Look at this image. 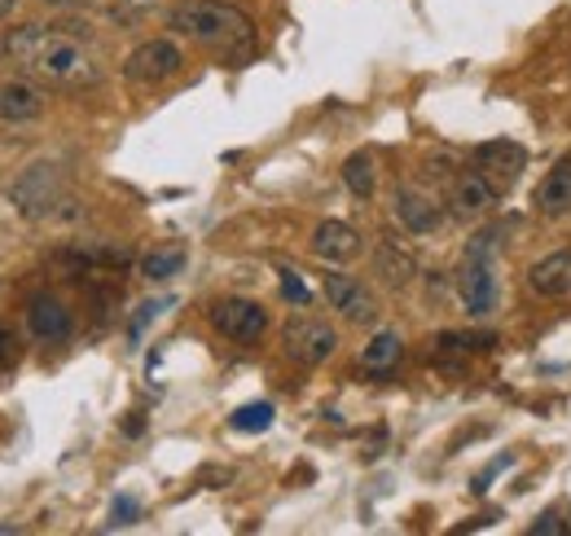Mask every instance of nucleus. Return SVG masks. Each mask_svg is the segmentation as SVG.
I'll use <instances>...</instances> for the list:
<instances>
[{
  "label": "nucleus",
  "mask_w": 571,
  "mask_h": 536,
  "mask_svg": "<svg viewBox=\"0 0 571 536\" xmlns=\"http://www.w3.org/2000/svg\"><path fill=\"white\" fill-rule=\"evenodd\" d=\"M163 308H167V300H150V304H141V308H137V317H132V326H128V335H132V339H141V335H145V326H150Z\"/></svg>",
  "instance_id": "5701e85b"
},
{
  "label": "nucleus",
  "mask_w": 571,
  "mask_h": 536,
  "mask_svg": "<svg viewBox=\"0 0 571 536\" xmlns=\"http://www.w3.org/2000/svg\"><path fill=\"white\" fill-rule=\"evenodd\" d=\"M326 300H330V308H335L343 322L370 326V322L378 317V304H374L370 287L357 282V278H348V273H326Z\"/></svg>",
  "instance_id": "1a4fd4ad"
},
{
  "label": "nucleus",
  "mask_w": 571,
  "mask_h": 536,
  "mask_svg": "<svg viewBox=\"0 0 571 536\" xmlns=\"http://www.w3.org/2000/svg\"><path fill=\"white\" fill-rule=\"evenodd\" d=\"M27 330H32L40 343H67V339L75 335V317H71V308H67L62 300L36 295V300L27 304Z\"/></svg>",
  "instance_id": "9b49d317"
},
{
  "label": "nucleus",
  "mask_w": 571,
  "mask_h": 536,
  "mask_svg": "<svg viewBox=\"0 0 571 536\" xmlns=\"http://www.w3.org/2000/svg\"><path fill=\"white\" fill-rule=\"evenodd\" d=\"M532 202H536V215H549V220L571 215V154H562V159L540 176Z\"/></svg>",
  "instance_id": "ddd939ff"
},
{
  "label": "nucleus",
  "mask_w": 571,
  "mask_h": 536,
  "mask_svg": "<svg viewBox=\"0 0 571 536\" xmlns=\"http://www.w3.org/2000/svg\"><path fill=\"white\" fill-rule=\"evenodd\" d=\"M185 264H189V250L180 242H167V246H154L145 259H141V278L145 282H172L185 273Z\"/></svg>",
  "instance_id": "a211bd4d"
},
{
  "label": "nucleus",
  "mask_w": 571,
  "mask_h": 536,
  "mask_svg": "<svg viewBox=\"0 0 571 536\" xmlns=\"http://www.w3.org/2000/svg\"><path fill=\"white\" fill-rule=\"evenodd\" d=\"M313 255L326 264H348L361 255V233L348 220H322L313 229Z\"/></svg>",
  "instance_id": "4468645a"
},
{
  "label": "nucleus",
  "mask_w": 571,
  "mask_h": 536,
  "mask_svg": "<svg viewBox=\"0 0 571 536\" xmlns=\"http://www.w3.org/2000/svg\"><path fill=\"white\" fill-rule=\"evenodd\" d=\"M185 71V54L176 40H145L137 45L128 58H124V80L128 84H141V89H154V84H167Z\"/></svg>",
  "instance_id": "39448f33"
},
{
  "label": "nucleus",
  "mask_w": 571,
  "mask_h": 536,
  "mask_svg": "<svg viewBox=\"0 0 571 536\" xmlns=\"http://www.w3.org/2000/svg\"><path fill=\"white\" fill-rule=\"evenodd\" d=\"M10 352H14V339H10L5 330H0V361H10Z\"/></svg>",
  "instance_id": "a878e982"
},
{
  "label": "nucleus",
  "mask_w": 571,
  "mask_h": 536,
  "mask_svg": "<svg viewBox=\"0 0 571 536\" xmlns=\"http://www.w3.org/2000/svg\"><path fill=\"white\" fill-rule=\"evenodd\" d=\"M40 5H58V10H71L75 0H40Z\"/></svg>",
  "instance_id": "c85d7f7f"
},
{
  "label": "nucleus",
  "mask_w": 571,
  "mask_h": 536,
  "mask_svg": "<svg viewBox=\"0 0 571 536\" xmlns=\"http://www.w3.org/2000/svg\"><path fill=\"white\" fill-rule=\"evenodd\" d=\"M14 5H19V0H0V19H10V14H14Z\"/></svg>",
  "instance_id": "bb28decb"
},
{
  "label": "nucleus",
  "mask_w": 571,
  "mask_h": 536,
  "mask_svg": "<svg viewBox=\"0 0 571 536\" xmlns=\"http://www.w3.org/2000/svg\"><path fill=\"white\" fill-rule=\"evenodd\" d=\"M119 5H128V10H145V5H154V0H119Z\"/></svg>",
  "instance_id": "cd10ccee"
},
{
  "label": "nucleus",
  "mask_w": 571,
  "mask_h": 536,
  "mask_svg": "<svg viewBox=\"0 0 571 536\" xmlns=\"http://www.w3.org/2000/svg\"><path fill=\"white\" fill-rule=\"evenodd\" d=\"M374 268H378V278H383L387 287H409V282L418 278V259H413V250L400 246L396 237H383V242L374 246Z\"/></svg>",
  "instance_id": "f3484780"
},
{
  "label": "nucleus",
  "mask_w": 571,
  "mask_h": 536,
  "mask_svg": "<svg viewBox=\"0 0 571 536\" xmlns=\"http://www.w3.org/2000/svg\"><path fill=\"white\" fill-rule=\"evenodd\" d=\"M448 202H453V215L475 220V215H488V211L501 202V185H497L488 172L470 167V172L453 176V185H448Z\"/></svg>",
  "instance_id": "6e6552de"
},
{
  "label": "nucleus",
  "mask_w": 571,
  "mask_h": 536,
  "mask_svg": "<svg viewBox=\"0 0 571 536\" xmlns=\"http://www.w3.org/2000/svg\"><path fill=\"white\" fill-rule=\"evenodd\" d=\"M527 287L540 300H571V250H549L527 268Z\"/></svg>",
  "instance_id": "f8f14e48"
},
{
  "label": "nucleus",
  "mask_w": 571,
  "mask_h": 536,
  "mask_svg": "<svg viewBox=\"0 0 571 536\" xmlns=\"http://www.w3.org/2000/svg\"><path fill=\"white\" fill-rule=\"evenodd\" d=\"M400 357H405V343H400V335H396V330H378V335L365 343V352H361V365H365L370 374H392V370L400 365Z\"/></svg>",
  "instance_id": "6ab92c4d"
},
{
  "label": "nucleus",
  "mask_w": 571,
  "mask_h": 536,
  "mask_svg": "<svg viewBox=\"0 0 571 536\" xmlns=\"http://www.w3.org/2000/svg\"><path fill=\"white\" fill-rule=\"evenodd\" d=\"M281 300L295 304V308H308V304H313V291H308V282L295 273V268H281Z\"/></svg>",
  "instance_id": "4be33fe9"
},
{
  "label": "nucleus",
  "mask_w": 571,
  "mask_h": 536,
  "mask_svg": "<svg viewBox=\"0 0 571 536\" xmlns=\"http://www.w3.org/2000/svg\"><path fill=\"white\" fill-rule=\"evenodd\" d=\"M10 202H14V211L27 215V220H49V215H58L62 202H71L62 163H49V159L32 163V167L10 185Z\"/></svg>",
  "instance_id": "20e7f679"
},
{
  "label": "nucleus",
  "mask_w": 571,
  "mask_h": 536,
  "mask_svg": "<svg viewBox=\"0 0 571 536\" xmlns=\"http://www.w3.org/2000/svg\"><path fill=\"white\" fill-rule=\"evenodd\" d=\"M281 348H286V357H291L295 365L313 370V365L335 357L339 335L326 322H317V317H291V322H286V330H281Z\"/></svg>",
  "instance_id": "423d86ee"
},
{
  "label": "nucleus",
  "mask_w": 571,
  "mask_h": 536,
  "mask_svg": "<svg viewBox=\"0 0 571 536\" xmlns=\"http://www.w3.org/2000/svg\"><path fill=\"white\" fill-rule=\"evenodd\" d=\"M475 167L488 172L492 180H514L527 167V150L518 141H510V137H497V141L475 145Z\"/></svg>",
  "instance_id": "2eb2a0df"
},
{
  "label": "nucleus",
  "mask_w": 571,
  "mask_h": 536,
  "mask_svg": "<svg viewBox=\"0 0 571 536\" xmlns=\"http://www.w3.org/2000/svg\"><path fill=\"white\" fill-rule=\"evenodd\" d=\"M527 532H532V536H545V532H553V536H562V532H567V523H562L558 514H540V518H536V523H532Z\"/></svg>",
  "instance_id": "393cba45"
},
{
  "label": "nucleus",
  "mask_w": 571,
  "mask_h": 536,
  "mask_svg": "<svg viewBox=\"0 0 571 536\" xmlns=\"http://www.w3.org/2000/svg\"><path fill=\"white\" fill-rule=\"evenodd\" d=\"M211 326H215L224 339H233V343H259V335L268 330V313H264L255 300L233 295V300L211 304Z\"/></svg>",
  "instance_id": "0eeeda50"
},
{
  "label": "nucleus",
  "mask_w": 571,
  "mask_h": 536,
  "mask_svg": "<svg viewBox=\"0 0 571 536\" xmlns=\"http://www.w3.org/2000/svg\"><path fill=\"white\" fill-rule=\"evenodd\" d=\"M492 250H497V233H479L470 246H466V259L457 268V300L462 308L479 322V317H492L497 313V273H492Z\"/></svg>",
  "instance_id": "7ed1b4c3"
},
{
  "label": "nucleus",
  "mask_w": 571,
  "mask_h": 536,
  "mask_svg": "<svg viewBox=\"0 0 571 536\" xmlns=\"http://www.w3.org/2000/svg\"><path fill=\"white\" fill-rule=\"evenodd\" d=\"M272 418H277V409H272L268 400H255V405L233 409V413H229V427H233V431L255 435V431H268V427H272Z\"/></svg>",
  "instance_id": "412c9836"
},
{
  "label": "nucleus",
  "mask_w": 571,
  "mask_h": 536,
  "mask_svg": "<svg viewBox=\"0 0 571 536\" xmlns=\"http://www.w3.org/2000/svg\"><path fill=\"white\" fill-rule=\"evenodd\" d=\"M343 185H348L357 198H374V189H378V172H374V154H370V150L348 154V163H343Z\"/></svg>",
  "instance_id": "aec40b11"
},
{
  "label": "nucleus",
  "mask_w": 571,
  "mask_h": 536,
  "mask_svg": "<svg viewBox=\"0 0 571 536\" xmlns=\"http://www.w3.org/2000/svg\"><path fill=\"white\" fill-rule=\"evenodd\" d=\"M0 54H5L23 75L40 80V84H58V89H84L102 80L97 58L89 54V40L62 32L58 23H23L14 27L5 40H0Z\"/></svg>",
  "instance_id": "f257e3e1"
},
{
  "label": "nucleus",
  "mask_w": 571,
  "mask_h": 536,
  "mask_svg": "<svg viewBox=\"0 0 571 536\" xmlns=\"http://www.w3.org/2000/svg\"><path fill=\"white\" fill-rule=\"evenodd\" d=\"M137 514H141V505H137L132 497H115V505H110V523H106V527H128V523H137Z\"/></svg>",
  "instance_id": "b1692460"
},
{
  "label": "nucleus",
  "mask_w": 571,
  "mask_h": 536,
  "mask_svg": "<svg viewBox=\"0 0 571 536\" xmlns=\"http://www.w3.org/2000/svg\"><path fill=\"white\" fill-rule=\"evenodd\" d=\"M45 115V93L32 80L0 84V124H36Z\"/></svg>",
  "instance_id": "dca6fc26"
},
{
  "label": "nucleus",
  "mask_w": 571,
  "mask_h": 536,
  "mask_svg": "<svg viewBox=\"0 0 571 536\" xmlns=\"http://www.w3.org/2000/svg\"><path fill=\"white\" fill-rule=\"evenodd\" d=\"M392 215H396V224H400L409 237H427V233H435V229L444 224L440 202H431V198L418 194V189H396V198H392Z\"/></svg>",
  "instance_id": "9d476101"
},
{
  "label": "nucleus",
  "mask_w": 571,
  "mask_h": 536,
  "mask_svg": "<svg viewBox=\"0 0 571 536\" xmlns=\"http://www.w3.org/2000/svg\"><path fill=\"white\" fill-rule=\"evenodd\" d=\"M167 27L202 49H211L224 67H246L255 58V23L229 0H185L167 14Z\"/></svg>",
  "instance_id": "f03ea898"
}]
</instances>
